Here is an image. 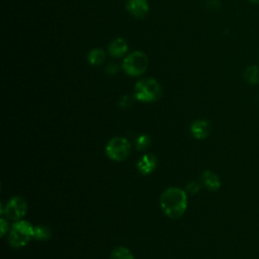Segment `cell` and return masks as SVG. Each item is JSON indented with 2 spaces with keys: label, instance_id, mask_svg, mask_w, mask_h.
I'll list each match as a JSON object with an SVG mask.
<instances>
[{
  "label": "cell",
  "instance_id": "1",
  "mask_svg": "<svg viewBox=\"0 0 259 259\" xmlns=\"http://www.w3.org/2000/svg\"><path fill=\"white\" fill-rule=\"evenodd\" d=\"M160 207L170 219L181 218L187 208L186 191L179 187H168L160 196Z\"/></svg>",
  "mask_w": 259,
  "mask_h": 259
},
{
  "label": "cell",
  "instance_id": "2",
  "mask_svg": "<svg viewBox=\"0 0 259 259\" xmlns=\"http://www.w3.org/2000/svg\"><path fill=\"white\" fill-rule=\"evenodd\" d=\"M33 226L27 221H15L8 231V242L13 248L26 246L33 238Z\"/></svg>",
  "mask_w": 259,
  "mask_h": 259
},
{
  "label": "cell",
  "instance_id": "3",
  "mask_svg": "<svg viewBox=\"0 0 259 259\" xmlns=\"http://www.w3.org/2000/svg\"><path fill=\"white\" fill-rule=\"evenodd\" d=\"M135 98L141 102L157 101L162 95V87L154 78H144L135 84Z\"/></svg>",
  "mask_w": 259,
  "mask_h": 259
},
{
  "label": "cell",
  "instance_id": "4",
  "mask_svg": "<svg viewBox=\"0 0 259 259\" xmlns=\"http://www.w3.org/2000/svg\"><path fill=\"white\" fill-rule=\"evenodd\" d=\"M148 65L149 60L147 55L141 51H134L123 59L121 68L126 75L137 77L147 71Z\"/></svg>",
  "mask_w": 259,
  "mask_h": 259
},
{
  "label": "cell",
  "instance_id": "5",
  "mask_svg": "<svg viewBox=\"0 0 259 259\" xmlns=\"http://www.w3.org/2000/svg\"><path fill=\"white\" fill-rule=\"evenodd\" d=\"M105 154L112 161H124L131 154V144L127 139L123 137H114L107 142Z\"/></svg>",
  "mask_w": 259,
  "mask_h": 259
},
{
  "label": "cell",
  "instance_id": "6",
  "mask_svg": "<svg viewBox=\"0 0 259 259\" xmlns=\"http://www.w3.org/2000/svg\"><path fill=\"white\" fill-rule=\"evenodd\" d=\"M1 211L8 220L20 221L27 212V202L19 195L12 196L2 207Z\"/></svg>",
  "mask_w": 259,
  "mask_h": 259
},
{
  "label": "cell",
  "instance_id": "7",
  "mask_svg": "<svg viewBox=\"0 0 259 259\" xmlns=\"http://www.w3.org/2000/svg\"><path fill=\"white\" fill-rule=\"evenodd\" d=\"M190 134L197 140H203L210 134V124L205 119H196L190 124Z\"/></svg>",
  "mask_w": 259,
  "mask_h": 259
},
{
  "label": "cell",
  "instance_id": "8",
  "mask_svg": "<svg viewBox=\"0 0 259 259\" xmlns=\"http://www.w3.org/2000/svg\"><path fill=\"white\" fill-rule=\"evenodd\" d=\"M127 11L136 18H143L149 12V3L147 0H127Z\"/></svg>",
  "mask_w": 259,
  "mask_h": 259
},
{
  "label": "cell",
  "instance_id": "9",
  "mask_svg": "<svg viewBox=\"0 0 259 259\" xmlns=\"http://www.w3.org/2000/svg\"><path fill=\"white\" fill-rule=\"evenodd\" d=\"M158 161L155 155L153 154H145L137 163V168L139 172L143 175L151 174L157 167Z\"/></svg>",
  "mask_w": 259,
  "mask_h": 259
},
{
  "label": "cell",
  "instance_id": "10",
  "mask_svg": "<svg viewBox=\"0 0 259 259\" xmlns=\"http://www.w3.org/2000/svg\"><path fill=\"white\" fill-rule=\"evenodd\" d=\"M201 181L203 185L210 191H217L221 187L220 177L210 170H205L201 174Z\"/></svg>",
  "mask_w": 259,
  "mask_h": 259
},
{
  "label": "cell",
  "instance_id": "11",
  "mask_svg": "<svg viewBox=\"0 0 259 259\" xmlns=\"http://www.w3.org/2000/svg\"><path fill=\"white\" fill-rule=\"evenodd\" d=\"M127 42L122 37H117L113 39L108 46V53L110 56L114 58H118L123 56L127 52Z\"/></svg>",
  "mask_w": 259,
  "mask_h": 259
},
{
  "label": "cell",
  "instance_id": "12",
  "mask_svg": "<svg viewBox=\"0 0 259 259\" xmlns=\"http://www.w3.org/2000/svg\"><path fill=\"white\" fill-rule=\"evenodd\" d=\"M243 78L250 85H258L259 84V65H249L243 73Z\"/></svg>",
  "mask_w": 259,
  "mask_h": 259
},
{
  "label": "cell",
  "instance_id": "13",
  "mask_svg": "<svg viewBox=\"0 0 259 259\" xmlns=\"http://www.w3.org/2000/svg\"><path fill=\"white\" fill-rule=\"evenodd\" d=\"M87 60L91 65H101L105 60V52L100 48L92 49L88 53Z\"/></svg>",
  "mask_w": 259,
  "mask_h": 259
},
{
  "label": "cell",
  "instance_id": "14",
  "mask_svg": "<svg viewBox=\"0 0 259 259\" xmlns=\"http://www.w3.org/2000/svg\"><path fill=\"white\" fill-rule=\"evenodd\" d=\"M52 237L51 229L46 225H37L33 228V238L35 240L47 241L50 240Z\"/></svg>",
  "mask_w": 259,
  "mask_h": 259
},
{
  "label": "cell",
  "instance_id": "15",
  "mask_svg": "<svg viewBox=\"0 0 259 259\" xmlns=\"http://www.w3.org/2000/svg\"><path fill=\"white\" fill-rule=\"evenodd\" d=\"M109 259H135V257L127 248L118 246L111 251Z\"/></svg>",
  "mask_w": 259,
  "mask_h": 259
},
{
  "label": "cell",
  "instance_id": "16",
  "mask_svg": "<svg viewBox=\"0 0 259 259\" xmlns=\"http://www.w3.org/2000/svg\"><path fill=\"white\" fill-rule=\"evenodd\" d=\"M151 145V138L147 134L140 135L136 140V148L139 151H144Z\"/></svg>",
  "mask_w": 259,
  "mask_h": 259
},
{
  "label": "cell",
  "instance_id": "17",
  "mask_svg": "<svg viewBox=\"0 0 259 259\" xmlns=\"http://www.w3.org/2000/svg\"><path fill=\"white\" fill-rule=\"evenodd\" d=\"M186 192H189L190 194H195L199 191L200 189V185L198 182L196 181H190L187 185H186Z\"/></svg>",
  "mask_w": 259,
  "mask_h": 259
},
{
  "label": "cell",
  "instance_id": "18",
  "mask_svg": "<svg viewBox=\"0 0 259 259\" xmlns=\"http://www.w3.org/2000/svg\"><path fill=\"white\" fill-rule=\"evenodd\" d=\"M134 100H133V97L130 96V95H123L120 100H119V106L122 107V108H127L130 106H132Z\"/></svg>",
  "mask_w": 259,
  "mask_h": 259
},
{
  "label": "cell",
  "instance_id": "19",
  "mask_svg": "<svg viewBox=\"0 0 259 259\" xmlns=\"http://www.w3.org/2000/svg\"><path fill=\"white\" fill-rule=\"evenodd\" d=\"M119 71V67L117 64L115 63H109L106 67H105V72L109 75H114Z\"/></svg>",
  "mask_w": 259,
  "mask_h": 259
},
{
  "label": "cell",
  "instance_id": "20",
  "mask_svg": "<svg viewBox=\"0 0 259 259\" xmlns=\"http://www.w3.org/2000/svg\"><path fill=\"white\" fill-rule=\"evenodd\" d=\"M0 226H1L0 235H1V237H3V236H4L6 233H8V231H9V226H8L7 220L4 219V218H1V219H0Z\"/></svg>",
  "mask_w": 259,
  "mask_h": 259
},
{
  "label": "cell",
  "instance_id": "21",
  "mask_svg": "<svg viewBox=\"0 0 259 259\" xmlns=\"http://www.w3.org/2000/svg\"><path fill=\"white\" fill-rule=\"evenodd\" d=\"M207 5L212 9H217L220 7V1L219 0H208Z\"/></svg>",
  "mask_w": 259,
  "mask_h": 259
},
{
  "label": "cell",
  "instance_id": "22",
  "mask_svg": "<svg viewBox=\"0 0 259 259\" xmlns=\"http://www.w3.org/2000/svg\"><path fill=\"white\" fill-rule=\"evenodd\" d=\"M249 2H251V3H253V4H257V5H259V0H248Z\"/></svg>",
  "mask_w": 259,
  "mask_h": 259
},
{
  "label": "cell",
  "instance_id": "23",
  "mask_svg": "<svg viewBox=\"0 0 259 259\" xmlns=\"http://www.w3.org/2000/svg\"><path fill=\"white\" fill-rule=\"evenodd\" d=\"M258 97H259V93H258Z\"/></svg>",
  "mask_w": 259,
  "mask_h": 259
}]
</instances>
